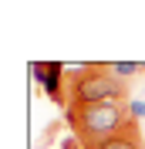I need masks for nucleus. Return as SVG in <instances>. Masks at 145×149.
I'll list each match as a JSON object with an SVG mask.
<instances>
[{
    "instance_id": "nucleus-1",
    "label": "nucleus",
    "mask_w": 145,
    "mask_h": 149,
    "mask_svg": "<svg viewBox=\"0 0 145 149\" xmlns=\"http://www.w3.org/2000/svg\"><path fill=\"white\" fill-rule=\"evenodd\" d=\"M68 122H71L74 136L88 149L105 142V139H111V136H122V132H128L135 125L132 112H128V102H122V98L95 102V105H84V109H71Z\"/></svg>"
},
{
    "instance_id": "nucleus-2",
    "label": "nucleus",
    "mask_w": 145,
    "mask_h": 149,
    "mask_svg": "<svg viewBox=\"0 0 145 149\" xmlns=\"http://www.w3.org/2000/svg\"><path fill=\"white\" fill-rule=\"evenodd\" d=\"M71 74V105L84 109L95 102H111L125 95V81L111 71V65H84V68H68Z\"/></svg>"
},
{
    "instance_id": "nucleus-3",
    "label": "nucleus",
    "mask_w": 145,
    "mask_h": 149,
    "mask_svg": "<svg viewBox=\"0 0 145 149\" xmlns=\"http://www.w3.org/2000/svg\"><path fill=\"white\" fill-rule=\"evenodd\" d=\"M30 71L37 74L41 88H44L54 102H61V81H68V78H61V74H64V65H57V61H41V65H30Z\"/></svg>"
},
{
    "instance_id": "nucleus-4",
    "label": "nucleus",
    "mask_w": 145,
    "mask_h": 149,
    "mask_svg": "<svg viewBox=\"0 0 145 149\" xmlns=\"http://www.w3.org/2000/svg\"><path fill=\"white\" fill-rule=\"evenodd\" d=\"M91 149H142V139H138V125H132L128 132H122V136H111V139L98 142V146Z\"/></svg>"
},
{
    "instance_id": "nucleus-5",
    "label": "nucleus",
    "mask_w": 145,
    "mask_h": 149,
    "mask_svg": "<svg viewBox=\"0 0 145 149\" xmlns=\"http://www.w3.org/2000/svg\"><path fill=\"white\" fill-rule=\"evenodd\" d=\"M111 71H115L118 78H135V74L145 71V65H138V61H115V65H111Z\"/></svg>"
},
{
    "instance_id": "nucleus-6",
    "label": "nucleus",
    "mask_w": 145,
    "mask_h": 149,
    "mask_svg": "<svg viewBox=\"0 0 145 149\" xmlns=\"http://www.w3.org/2000/svg\"><path fill=\"white\" fill-rule=\"evenodd\" d=\"M128 112H132V119H145V98H135V102H128Z\"/></svg>"
},
{
    "instance_id": "nucleus-7",
    "label": "nucleus",
    "mask_w": 145,
    "mask_h": 149,
    "mask_svg": "<svg viewBox=\"0 0 145 149\" xmlns=\"http://www.w3.org/2000/svg\"><path fill=\"white\" fill-rule=\"evenodd\" d=\"M61 149H88V146H84V142L78 139V136H68V139L61 142Z\"/></svg>"
}]
</instances>
